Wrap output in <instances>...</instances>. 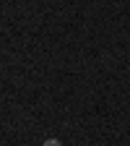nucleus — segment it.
<instances>
[{
    "label": "nucleus",
    "mask_w": 130,
    "mask_h": 146,
    "mask_svg": "<svg viewBox=\"0 0 130 146\" xmlns=\"http://www.w3.org/2000/svg\"><path fill=\"white\" fill-rule=\"evenodd\" d=\"M42 146H63V143H60V141H57V138H47V141H44V143H42Z\"/></svg>",
    "instance_id": "nucleus-1"
}]
</instances>
